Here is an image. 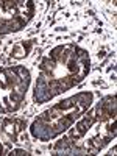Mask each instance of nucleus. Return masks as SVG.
<instances>
[{
	"mask_svg": "<svg viewBox=\"0 0 117 156\" xmlns=\"http://www.w3.org/2000/svg\"><path fill=\"white\" fill-rule=\"evenodd\" d=\"M14 154H25V151H24V150H16Z\"/></svg>",
	"mask_w": 117,
	"mask_h": 156,
	"instance_id": "f03ea898",
	"label": "nucleus"
},
{
	"mask_svg": "<svg viewBox=\"0 0 117 156\" xmlns=\"http://www.w3.org/2000/svg\"><path fill=\"white\" fill-rule=\"evenodd\" d=\"M5 131H6L8 134H13V133H14V127H13L11 123L6 122V123H5Z\"/></svg>",
	"mask_w": 117,
	"mask_h": 156,
	"instance_id": "f257e3e1",
	"label": "nucleus"
}]
</instances>
